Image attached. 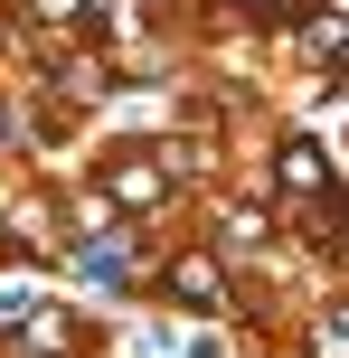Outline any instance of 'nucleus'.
Wrapping results in <instances>:
<instances>
[{
  "instance_id": "f257e3e1",
  "label": "nucleus",
  "mask_w": 349,
  "mask_h": 358,
  "mask_svg": "<svg viewBox=\"0 0 349 358\" xmlns=\"http://www.w3.org/2000/svg\"><path fill=\"white\" fill-rule=\"evenodd\" d=\"M170 292H180V302H218V264H208V255H180V264H170Z\"/></svg>"
},
{
  "instance_id": "f03ea898",
  "label": "nucleus",
  "mask_w": 349,
  "mask_h": 358,
  "mask_svg": "<svg viewBox=\"0 0 349 358\" xmlns=\"http://www.w3.org/2000/svg\"><path fill=\"white\" fill-rule=\"evenodd\" d=\"M274 170H283V189H302V198H312L321 179H331V170H321V151H312V142H283V161H274Z\"/></svg>"
},
{
  "instance_id": "7ed1b4c3",
  "label": "nucleus",
  "mask_w": 349,
  "mask_h": 358,
  "mask_svg": "<svg viewBox=\"0 0 349 358\" xmlns=\"http://www.w3.org/2000/svg\"><path fill=\"white\" fill-rule=\"evenodd\" d=\"M170 179L151 170V161H132V170H113V198H132V208H151V198H161Z\"/></svg>"
}]
</instances>
